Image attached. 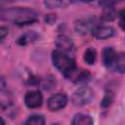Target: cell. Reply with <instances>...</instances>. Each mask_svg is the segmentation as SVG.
Listing matches in <instances>:
<instances>
[{"label": "cell", "mask_w": 125, "mask_h": 125, "mask_svg": "<svg viewBox=\"0 0 125 125\" xmlns=\"http://www.w3.org/2000/svg\"><path fill=\"white\" fill-rule=\"evenodd\" d=\"M112 102H113V94L111 92H105V94L102 100L101 106L102 107H107L112 104Z\"/></svg>", "instance_id": "ac0fdd59"}, {"label": "cell", "mask_w": 125, "mask_h": 125, "mask_svg": "<svg viewBox=\"0 0 125 125\" xmlns=\"http://www.w3.org/2000/svg\"><path fill=\"white\" fill-rule=\"evenodd\" d=\"M111 67H113V69L116 70L117 72H120V73L125 72V53L116 54L114 62Z\"/></svg>", "instance_id": "8fae6325"}, {"label": "cell", "mask_w": 125, "mask_h": 125, "mask_svg": "<svg viewBox=\"0 0 125 125\" xmlns=\"http://www.w3.org/2000/svg\"><path fill=\"white\" fill-rule=\"evenodd\" d=\"M43 103L42 94L39 91H28L24 96V104L29 108H36L41 106Z\"/></svg>", "instance_id": "5b68a950"}, {"label": "cell", "mask_w": 125, "mask_h": 125, "mask_svg": "<svg viewBox=\"0 0 125 125\" xmlns=\"http://www.w3.org/2000/svg\"><path fill=\"white\" fill-rule=\"evenodd\" d=\"M8 28L7 27H5V26H1V28H0V38H1V41H3L4 39H5V37H6V35L8 34Z\"/></svg>", "instance_id": "ffe728a7"}, {"label": "cell", "mask_w": 125, "mask_h": 125, "mask_svg": "<svg viewBox=\"0 0 125 125\" xmlns=\"http://www.w3.org/2000/svg\"><path fill=\"white\" fill-rule=\"evenodd\" d=\"M82 2H92V1H94V0H81Z\"/></svg>", "instance_id": "7402d4cb"}, {"label": "cell", "mask_w": 125, "mask_h": 125, "mask_svg": "<svg viewBox=\"0 0 125 125\" xmlns=\"http://www.w3.org/2000/svg\"><path fill=\"white\" fill-rule=\"evenodd\" d=\"M94 27H95V25L91 19L79 20L75 23V30L80 34H87L89 31H92V29Z\"/></svg>", "instance_id": "52a82bcc"}, {"label": "cell", "mask_w": 125, "mask_h": 125, "mask_svg": "<svg viewBox=\"0 0 125 125\" xmlns=\"http://www.w3.org/2000/svg\"><path fill=\"white\" fill-rule=\"evenodd\" d=\"M115 57H116V53H115L113 48L106 47L104 49V51H103V62L105 66L111 67L113 62H114Z\"/></svg>", "instance_id": "9c48e42d"}, {"label": "cell", "mask_w": 125, "mask_h": 125, "mask_svg": "<svg viewBox=\"0 0 125 125\" xmlns=\"http://www.w3.org/2000/svg\"><path fill=\"white\" fill-rule=\"evenodd\" d=\"M92 34L95 38L104 40L112 37L114 35V29L107 25H96L92 29Z\"/></svg>", "instance_id": "8992f818"}, {"label": "cell", "mask_w": 125, "mask_h": 125, "mask_svg": "<svg viewBox=\"0 0 125 125\" xmlns=\"http://www.w3.org/2000/svg\"><path fill=\"white\" fill-rule=\"evenodd\" d=\"M115 17H116L115 11L112 8H109V7H107L106 9H104V12H103V14L101 15V18L104 21H113L115 19Z\"/></svg>", "instance_id": "e0dca14e"}, {"label": "cell", "mask_w": 125, "mask_h": 125, "mask_svg": "<svg viewBox=\"0 0 125 125\" xmlns=\"http://www.w3.org/2000/svg\"><path fill=\"white\" fill-rule=\"evenodd\" d=\"M83 59L88 64H94L97 61V51L94 48H88L84 53Z\"/></svg>", "instance_id": "5bb4252c"}, {"label": "cell", "mask_w": 125, "mask_h": 125, "mask_svg": "<svg viewBox=\"0 0 125 125\" xmlns=\"http://www.w3.org/2000/svg\"><path fill=\"white\" fill-rule=\"evenodd\" d=\"M94 98V92L91 88L83 86L74 91L71 101L75 106H83L89 104Z\"/></svg>", "instance_id": "3957f363"}, {"label": "cell", "mask_w": 125, "mask_h": 125, "mask_svg": "<svg viewBox=\"0 0 125 125\" xmlns=\"http://www.w3.org/2000/svg\"><path fill=\"white\" fill-rule=\"evenodd\" d=\"M56 45L59 50L63 51V52H68L73 49V42L72 40L65 36V35H61L57 38L56 40Z\"/></svg>", "instance_id": "ba28073f"}, {"label": "cell", "mask_w": 125, "mask_h": 125, "mask_svg": "<svg viewBox=\"0 0 125 125\" xmlns=\"http://www.w3.org/2000/svg\"><path fill=\"white\" fill-rule=\"evenodd\" d=\"M69 77H70V78L73 77L75 82H84V81H86V80L89 79L90 73H89L88 71L84 70V69H78V70L75 69V70L69 75Z\"/></svg>", "instance_id": "7c38bea8"}, {"label": "cell", "mask_w": 125, "mask_h": 125, "mask_svg": "<svg viewBox=\"0 0 125 125\" xmlns=\"http://www.w3.org/2000/svg\"><path fill=\"white\" fill-rule=\"evenodd\" d=\"M46 21L47 22H49V23H52L55 20H56V15H48L47 17H46Z\"/></svg>", "instance_id": "44dd1931"}, {"label": "cell", "mask_w": 125, "mask_h": 125, "mask_svg": "<svg viewBox=\"0 0 125 125\" xmlns=\"http://www.w3.org/2000/svg\"><path fill=\"white\" fill-rule=\"evenodd\" d=\"M119 17H120V20H119L120 26L125 30V10H123V11H121V12H120Z\"/></svg>", "instance_id": "d6986e66"}, {"label": "cell", "mask_w": 125, "mask_h": 125, "mask_svg": "<svg viewBox=\"0 0 125 125\" xmlns=\"http://www.w3.org/2000/svg\"><path fill=\"white\" fill-rule=\"evenodd\" d=\"M72 0H45L44 4L48 8H62L69 5Z\"/></svg>", "instance_id": "4fadbf2b"}, {"label": "cell", "mask_w": 125, "mask_h": 125, "mask_svg": "<svg viewBox=\"0 0 125 125\" xmlns=\"http://www.w3.org/2000/svg\"><path fill=\"white\" fill-rule=\"evenodd\" d=\"M45 123V119L42 115L39 114H33L28 117V119L25 121V124H32V125H43Z\"/></svg>", "instance_id": "2e32d148"}, {"label": "cell", "mask_w": 125, "mask_h": 125, "mask_svg": "<svg viewBox=\"0 0 125 125\" xmlns=\"http://www.w3.org/2000/svg\"><path fill=\"white\" fill-rule=\"evenodd\" d=\"M1 19L3 21H11L18 25H25L36 21L37 13L29 8H3L1 10Z\"/></svg>", "instance_id": "6da1fadb"}, {"label": "cell", "mask_w": 125, "mask_h": 125, "mask_svg": "<svg viewBox=\"0 0 125 125\" xmlns=\"http://www.w3.org/2000/svg\"><path fill=\"white\" fill-rule=\"evenodd\" d=\"M71 123L73 125H91L94 123V120L89 114L78 113V114L74 115Z\"/></svg>", "instance_id": "30bf717a"}, {"label": "cell", "mask_w": 125, "mask_h": 125, "mask_svg": "<svg viewBox=\"0 0 125 125\" xmlns=\"http://www.w3.org/2000/svg\"><path fill=\"white\" fill-rule=\"evenodd\" d=\"M37 38V34L34 32H27L22 34L19 39H18V43L20 45H26L27 43H30L32 41H34Z\"/></svg>", "instance_id": "9a60e30c"}, {"label": "cell", "mask_w": 125, "mask_h": 125, "mask_svg": "<svg viewBox=\"0 0 125 125\" xmlns=\"http://www.w3.org/2000/svg\"><path fill=\"white\" fill-rule=\"evenodd\" d=\"M67 104V97L62 93H58L48 99L47 105L51 111H59L62 109Z\"/></svg>", "instance_id": "277c9868"}, {"label": "cell", "mask_w": 125, "mask_h": 125, "mask_svg": "<svg viewBox=\"0 0 125 125\" xmlns=\"http://www.w3.org/2000/svg\"><path fill=\"white\" fill-rule=\"evenodd\" d=\"M52 62L54 66L65 77H69V75L76 69L74 60L61 50H56L52 53Z\"/></svg>", "instance_id": "7a4b0ae2"}]
</instances>
